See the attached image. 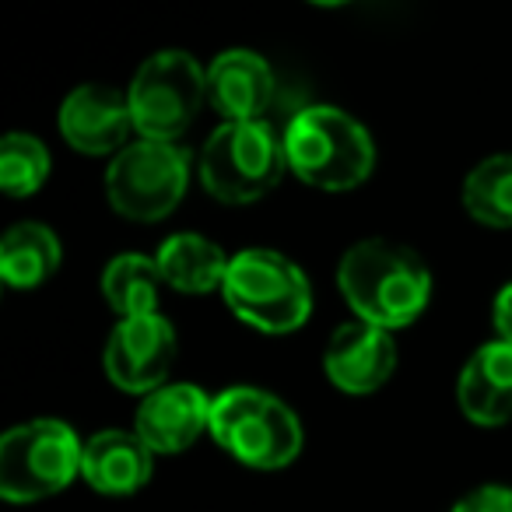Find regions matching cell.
Listing matches in <instances>:
<instances>
[{"label": "cell", "instance_id": "cell-1", "mask_svg": "<svg viewBox=\"0 0 512 512\" xmlns=\"http://www.w3.org/2000/svg\"><path fill=\"white\" fill-rule=\"evenodd\" d=\"M337 288L355 320L383 330L411 327L432 299V271L414 249L390 239L355 242L337 264Z\"/></svg>", "mask_w": 512, "mask_h": 512}, {"label": "cell", "instance_id": "cell-2", "mask_svg": "<svg viewBox=\"0 0 512 512\" xmlns=\"http://www.w3.org/2000/svg\"><path fill=\"white\" fill-rule=\"evenodd\" d=\"M288 169L302 183L327 193L362 186L376 165V144L365 123L337 106H309L295 113L285 127Z\"/></svg>", "mask_w": 512, "mask_h": 512}, {"label": "cell", "instance_id": "cell-3", "mask_svg": "<svg viewBox=\"0 0 512 512\" xmlns=\"http://www.w3.org/2000/svg\"><path fill=\"white\" fill-rule=\"evenodd\" d=\"M228 309L260 334H292L313 313V288L306 274L274 249H242L228 260Z\"/></svg>", "mask_w": 512, "mask_h": 512}, {"label": "cell", "instance_id": "cell-4", "mask_svg": "<svg viewBox=\"0 0 512 512\" xmlns=\"http://www.w3.org/2000/svg\"><path fill=\"white\" fill-rule=\"evenodd\" d=\"M211 435L228 456L253 470H281L302 453L295 411L256 386H232L214 397Z\"/></svg>", "mask_w": 512, "mask_h": 512}, {"label": "cell", "instance_id": "cell-5", "mask_svg": "<svg viewBox=\"0 0 512 512\" xmlns=\"http://www.w3.org/2000/svg\"><path fill=\"white\" fill-rule=\"evenodd\" d=\"M285 169V137L264 120L221 123L200 151V183L221 204H253L267 197Z\"/></svg>", "mask_w": 512, "mask_h": 512}, {"label": "cell", "instance_id": "cell-6", "mask_svg": "<svg viewBox=\"0 0 512 512\" xmlns=\"http://www.w3.org/2000/svg\"><path fill=\"white\" fill-rule=\"evenodd\" d=\"M85 442L67 421L36 418L0 439V495L8 502H43L81 474Z\"/></svg>", "mask_w": 512, "mask_h": 512}, {"label": "cell", "instance_id": "cell-7", "mask_svg": "<svg viewBox=\"0 0 512 512\" xmlns=\"http://www.w3.org/2000/svg\"><path fill=\"white\" fill-rule=\"evenodd\" d=\"M207 99V67L186 50H162L137 67L127 88L134 130L148 141H172L190 130Z\"/></svg>", "mask_w": 512, "mask_h": 512}, {"label": "cell", "instance_id": "cell-8", "mask_svg": "<svg viewBox=\"0 0 512 512\" xmlns=\"http://www.w3.org/2000/svg\"><path fill=\"white\" fill-rule=\"evenodd\" d=\"M190 186V155L172 141L127 144L106 169V197L127 221H162Z\"/></svg>", "mask_w": 512, "mask_h": 512}, {"label": "cell", "instance_id": "cell-9", "mask_svg": "<svg viewBox=\"0 0 512 512\" xmlns=\"http://www.w3.org/2000/svg\"><path fill=\"white\" fill-rule=\"evenodd\" d=\"M176 362V330L162 313L127 316L113 327L102 351V365L123 393H151L165 386Z\"/></svg>", "mask_w": 512, "mask_h": 512}, {"label": "cell", "instance_id": "cell-10", "mask_svg": "<svg viewBox=\"0 0 512 512\" xmlns=\"http://www.w3.org/2000/svg\"><path fill=\"white\" fill-rule=\"evenodd\" d=\"M397 369V344L393 334L376 323L351 320L330 334L323 351V372L337 390L351 397L376 393Z\"/></svg>", "mask_w": 512, "mask_h": 512}, {"label": "cell", "instance_id": "cell-11", "mask_svg": "<svg viewBox=\"0 0 512 512\" xmlns=\"http://www.w3.org/2000/svg\"><path fill=\"white\" fill-rule=\"evenodd\" d=\"M211 404L200 386L193 383H165L144 393L137 407L134 432L151 446V453H183L204 432H211Z\"/></svg>", "mask_w": 512, "mask_h": 512}, {"label": "cell", "instance_id": "cell-12", "mask_svg": "<svg viewBox=\"0 0 512 512\" xmlns=\"http://www.w3.org/2000/svg\"><path fill=\"white\" fill-rule=\"evenodd\" d=\"M134 130L127 92L109 85H81L60 106V134L81 155H113L127 148Z\"/></svg>", "mask_w": 512, "mask_h": 512}, {"label": "cell", "instance_id": "cell-13", "mask_svg": "<svg viewBox=\"0 0 512 512\" xmlns=\"http://www.w3.org/2000/svg\"><path fill=\"white\" fill-rule=\"evenodd\" d=\"M274 71L253 50H225L207 67V102L225 123L264 120L274 102Z\"/></svg>", "mask_w": 512, "mask_h": 512}, {"label": "cell", "instance_id": "cell-14", "mask_svg": "<svg viewBox=\"0 0 512 512\" xmlns=\"http://www.w3.org/2000/svg\"><path fill=\"white\" fill-rule=\"evenodd\" d=\"M155 453L137 432L106 428L85 442L81 453V477L99 495H134L151 481Z\"/></svg>", "mask_w": 512, "mask_h": 512}, {"label": "cell", "instance_id": "cell-15", "mask_svg": "<svg viewBox=\"0 0 512 512\" xmlns=\"http://www.w3.org/2000/svg\"><path fill=\"white\" fill-rule=\"evenodd\" d=\"M456 397L474 425L495 428L512 421V344L491 341L477 348L463 365Z\"/></svg>", "mask_w": 512, "mask_h": 512}, {"label": "cell", "instance_id": "cell-16", "mask_svg": "<svg viewBox=\"0 0 512 512\" xmlns=\"http://www.w3.org/2000/svg\"><path fill=\"white\" fill-rule=\"evenodd\" d=\"M158 271L169 288L183 295H207L225 285L228 260L218 242L204 239L197 232H176L158 246Z\"/></svg>", "mask_w": 512, "mask_h": 512}, {"label": "cell", "instance_id": "cell-17", "mask_svg": "<svg viewBox=\"0 0 512 512\" xmlns=\"http://www.w3.org/2000/svg\"><path fill=\"white\" fill-rule=\"evenodd\" d=\"M64 260L60 235L43 221H22L0 239V278L8 288H39Z\"/></svg>", "mask_w": 512, "mask_h": 512}, {"label": "cell", "instance_id": "cell-18", "mask_svg": "<svg viewBox=\"0 0 512 512\" xmlns=\"http://www.w3.org/2000/svg\"><path fill=\"white\" fill-rule=\"evenodd\" d=\"M162 285L165 281L162 271H158V260L141 253L116 256V260L106 264V271H102V299L109 302L113 313H120V320L158 313Z\"/></svg>", "mask_w": 512, "mask_h": 512}, {"label": "cell", "instance_id": "cell-19", "mask_svg": "<svg viewBox=\"0 0 512 512\" xmlns=\"http://www.w3.org/2000/svg\"><path fill=\"white\" fill-rule=\"evenodd\" d=\"M463 207L488 228H512V155H491L463 179Z\"/></svg>", "mask_w": 512, "mask_h": 512}, {"label": "cell", "instance_id": "cell-20", "mask_svg": "<svg viewBox=\"0 0 512 512\" xmlns=\"http://www.w3.org/2000/svg\"><path fill=\"white\" fill-rule=\"evenodd\" d=\"M50 179V151L32 134H8L0 144V186L11 197H32Z\"/></svg>", "mask_w": 512, "mask_h": 512}, {"label": "cell", "instance_id": "cell-21", "mask_svg": "<svg viewBox=\"0 0 512 512\" xmlns=\"http://www.w3.org/2000/svg\"><path fill=\"white\" fill-rule=\"evenodd\" d=\"M453 512H512V488L505 484H481V488L467 491Z\"/></svg>", "mask_w": 512, "mask_h": 512}, {"label": "cell", "instance_id": "cell-22", "mask_svg": "<svg viewBox=\"0 0 512 512\" xmlns=\"http://www.w3.org/2000/svg\"><path fill=\"white\" fill-rule=\"evenodd\" d=\"M491 320H495V334L498 341L512 344V285H505L495 295V309H491Z\"/></svg>", "mask_w": 512, "mask_h": 512}, {"label": "cell", "instance_id": "cell-23", "mask_svg": "<svg viewBox=\"0 0 512 512\" xmlns=\"http://www.w3.org/2000/svg\"><path fill=\"white\" fill-rule=\"evenodd\" d=\"M309 4H320V8H341V4H351V0H309Z\"/></svg>", "mask_w": 512, "mask_h": 512}]
</instances>
